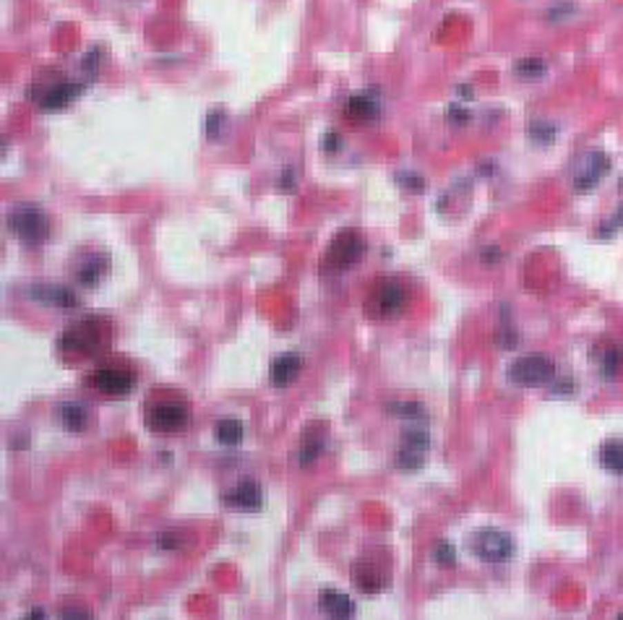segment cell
<instances>
[{"instance_id":"6da1fadb","label":"cell","mask_w":623,"mask_h":620,"mask_svg":"<svg viewBox=\"0 0 623 620\" xmlns=\"http://www.w3.org/2000/svg\"><path fill=\"white\" fill-rule=\"evenodd\" d=\"M110 339H112L110 321L99 316H86L73 321L71 326L60 334L58 347L66 357L83 360V357H97L99 352H105Z\"/></svg>"},{"instance_id":"7a4b0ae2","label":"cell","mask_w":623,"mask_h":620,"mask_svg":"<svg viewBox=\"0 0 623 620\" xmlns=\"http://www.w3.org/2000/svg\"><path fill=\"white\" fill-rule=\"evenodd\" d=\"M365 250H368V243H365L363 234L357 230H342L324 250L321 271L324 274H344L363 261Z\"/></svg>"},{"instance_id":"3957f363","label":"cell","mask_w":623,"mask_h":620,"mask_svg":"<svg viewBox=\"0 0 623 620\" xmlns=\"http://www.w3.org/2000/svg\"><path fill=\"white\" fill-rule=\"evenodd\" d=\"M6 224L13 237L21 240L24 246H39L50 237L48 211L37 203H16L6 217Z\"/></svg>"},{"instance_id":"277c9868","label":"cell","mask_w":623,"mask_h":620,"mask_svg":"<svg viewBox=\"0 0 623 620\" xmlns=\"http://www.w3.org/2000/svg\"><path fill=\"white\" fill-rule=\"evenodd\" d=\"M407 290L399 279H378L365 297V316L373 321H388L397 318L404 310Z\"/></svg>"},{"instance_id":"5b68a950","label":"cell","mask_w":623,"mask_h":620,"mask_svg":"<svg viewBox=\"0 0 623 620\" xmlns=\"http://www.w3.org/2000/svg\"><path fill=\"white\" fill-rule=\"evenodd\" d=\"M506 378L514 386H524V388L548 386L553 378H555V363H553L548 354H542V352H529V354L517 357L514 363L508 365Z\"/></svg>"},{"instance_id":"8992f818","label":"cell","mask_w":623,"mask_h":620,"mask_svg":"<svg viewBox=\"0 0 623 620\" xmlns=\"http://www.w3.org/2000/svg\"><path fill=\"white\" fill-rule=\"evenodd\" d=\"M190 422V407L186 401H175V399H170V401H157L149 407L146 412V425H149V430L154 433H177V430H183V428H188Z\"/></svg>"},{"instance_id":"52a82bcc","label":"cell","mask_w":623,"mask_h":620,"mask_svg":"<svg viewBox=\"0 0 623 620\" xmlns=\"http://www.w3.org/2000/svg\"><path fill=\"white\" fill-rule=\"evenodd\" d=\"M89 386L105 397H126L136 386V373L128 365H102L89 373Z\"/></svg>"},{"instance_id":"ba28073f","label":"cell","mask_w":623,"mask_h":620,"mask_svg":"<svg viewBox=\"0 0 623 620\" xmlns=\"http://www.w3.org/2000/svg\"><path fill=\"white\" fill-rule=\"evenodd\" d=\"M472 552L482 563L498 566V563H506L514 555V539H511V534L501 532V529H480L472 537Z\"/></svg>"},{"instance_id":"9c48e42d","label":"cell","mask_w":623,"mask_h":620,"mask_svg":"<svg viewBox=\"0 0 623 620\" xmlns=\"http://www.w3.org/2000/svg\"><path fill=\"white\" fill-rule=\"evenodd\" d=\"M222 503L233 511H261L264 506V492H261V485L256 480H240L235 482L230 490L222 492Z\"/></svg>"},{"instance_id":"30bf717a","label":"cell","mask_w":623,"mask_h":620,"mask_svg":"<svg viewBox=\"0 0 623 620\" xmlns=\"http://www.w3.org/2000/svg\"><path fill=\"white\" fill-rule=\"evenodd\" d=\"M353 584L363 592V594H378V592H384L388 584V576L386 571L378 566L376 561H357L353 566Z\"/></svg>"},{"instance_id":"8fae6325","label":"cell","mask_w":623,"mask_h":620,"mask_svg":"<svg viewBox=\"0 0 623 620\" xmlns=\"http://www.w3.org/2000/svg\"><path fill=\"white\" fill-rule=\"evenodd\" d=\"M611 170V159L605 157L602 152H589L582 164H579V170H576L574 175V188L579 193H584L589 188H595L600 183V177L605 175Z\"/></svg>"},{"instance_id":"7c38bea8","label":"cell","mask_w":623,"mask_h":620,"mask_svg":"<svg viewBox=\"0 0 623 620\" xmlns=\"http://www.w3.org/2000/svg\"><path fill=\"white\" fill-rule=\"evenodd\" d=\"M32 300L42 305H50V308H60V310H71V308H79V294L73 292L71 287L66 284H34L32 290Z\"/></svg>"},{"instance_id":"4fadbf2b","label":"cell","mask_w":623,"mask_h":620,"mask_svg":"<svg viewBox=\"0 0 623 620\" xmlns=\"http://www.w3.org/2000/svg\"><path fill=\"white\" fill-rule=\"evenodd\" d=\"M83 92V81H58L48 86L45 92L37 97V105L42 107V110H60V107H68Z\"/></svg>"},{"instance_id":"5bb4252c","label":"cell","mask_w":623,"mask_h":620,"mask_svg":"<svg viewBox=\"0 0 623 620\" xmlns=\"http://www.w3.org/2000/svg\"><path fill=\"white\" fill-rule=\"evenodd\" d=\"M107 271H110V256L107 253H89L76 263L73 277L81 287H97L107 277Z\"/></svg>"},{"instance_id":"9a60e30c","label":"cell","mask_w":623,"mask_h":620,"mask_svg":"<svg viewBox=\"0 0 623 620\" xmlns=\"http://www.w3.org/2000/svg\"><path fill=\"white\" fill-rule=\"evenodd\" d=\"M344 112L347 117H353V120H376L381 115V97L378 92L373 89H365V92H357L353 94L350 99H347V105H344Z\"/></svg>"},{"instance_id":"2e32d148","label":"cell","mask_w":623,"mask_h":620,"mask_svg":"<svg viewBox=\"0 0 623 620\" xmlns=\"http://www.w3.org/2000/svg\"><path fill=\"white\" fill-rule=\"evenodd\" d=\"M300 370H303V357L297 352H282L271 363V383L279 388L290 386V383L297 381Z\"/></svg>"},{"instance_id":"e0dca14e","label":"cell","mask_w":623,"mask_h":620,"mask_svg":"<svg viewBox=\"0 0 623 620\" xmlns=\"http://www.w3.org/2000/svg\"><path fill=\"white\" fill-rule=\"evenodd\" d=\"M318 608L324 615H329V618H339V620H347L355 615V602L344 592H337V589H321V594H318Z\"/></svg>"},{"instance_id":"ac0fdd59","label":"cell","mask_w":623,"mask_h":620,"mask_svg":"<svg viewBox=\"0 0 623 620\" xmlns=\"http://www.w3.org/2000/svg\"><path fill=\"white\" fill-rule=\"evenodd\" d=\"M58 417H60V425L68 433H83L89 428V420H92L89 407L81 404V401H63L58 407Z\"/></svg>"},{"instance_id":"d6986e66","label":"cell","mask_w":623,"mask_h":620,"mask_svg":"<svg viewBox=\"0 0 623 620\" xmlns=\"http://www.w3.org/2000/svg\"><path fill=\"white\" fill-rule=\"evenodd\" d=\"M246 435V428L237 417H222L214 425V438L222 446H237Z\"/></svg>"},{"instance_id":"ffe728a7","label":"cell","mask_w":623,"mask_h":620,"mask_svg":"<svg viewBox=\"0 0 623 620\" xmlns=\"http://www.w3.org/2000/svg\"><path fill=\"white\" fill-rule=\"evenodd\" d=\"M600 464L623 477V441H605L600 446Z\"/></svg>"},{"instance_id":"44dd1931","label":"cell","mask_w":623,"mask_h":620,"mask_svg":"<svg viewBox=\"0 0 623 620\" xmlns=\"http://www.w3.org/2000/svg\"><path fill=\"white\" fill-rule=\"evenodd\" d=\"M399 446L412 448V451H420V454H428V448H431V433L425 430L423 425L412 422L410 428H404V430H402V443Z\"/></svg>"},{"instance_id":"7402d4cb","label":"cell","mask_w":623,"mask_h":620,"mask_svg":"<svg viewBox=\"0 0 623 620\" xmlns=\"http://www.w3.org/2000/svg\"><path fill=\"white\" fill-rule=\"evenodd\" d=\"M386 412L407 422H425V407L420 401H386Z\"/></svg>"},{"instance_id":"603a6c76","label":"cell","mask_w":623,"mask_h":620,"mask_svg":"<svg viewBox=\"0 0 623 620\" xmlns=\"http://www.w3.org/2000/svg\"><path fill=\"white\" fill-rule=\"evenodd\" d=\"M529 139L535 141V143H540V146H548V143H553L555 141V133H558V128L553 126L551 120H532L529 123Z\"/></svg>"},{"instance_id":"cb8c5ba5","label":"cell","mask_w":623,"mask_h":620,"mask_svg":"<svg viewBox=\"0 0 623 620\" xmlns=\"http://www.w3.org/2000/svg\"><path fill=\"white\" fill-rule=\"evenodd\" d=\"M545 70H548V66H545L542 58H522L514 66V73L519 79H540Z\"/></svg>"},{"instance_id":"d4e9b609","label":"cell","mask_w":623,"mask_h":620,"mask_svg":"<svg viewBox=\"0 0 623 620\" xmlns=\"http://www.w3.org/2000/svg\"><path fill=\"white\" fill-rule=\"evenodd\" d=\"M321 451H324V435H310V438H306L303 446H300V464L310 467L321 457Z\"/></svg>"},{"instance_id":"484cf974","label":"cell","mask_w":623,"mask_h":620,"mask_svg":"<svg viewBox=\"0 0 623 620\" xmlns=\"http://www.w3.org/2000/svg\"><path fill=\"white\" fill-rule=\"evenodd\" d=\"M224 126H227V112H224L222 107H217V110H212L209 115L204 117V133H206L209 139H219Z\"/></svg>"},{"instance_id":"4316f807","label":"cell","mask_w":623,"mask_h":620,"mask_svg":"<svg viewBox=\"0 0 623 620\" xmlns=\"http://www.w3.org/2000/svg\"><path fill=\"white\" fill-rule=\"evenodd\" d=\"M394 464H397L399 469H407V472H412V469H420L425 464V454L399 446V451H397V457H394Z\"/></svg>"},{"instance_id":"83f0119b","label":"cell","mask_w":623,"mask_h":620,"mask_svg":"<svg viewBox=\"0 0 623 620\" xmlns=\"http://www.w3.org/2000/svg\"><path fill=\"white\" fill-rule=\"evenodd\" d=\"M394 180L399 183L404 190H410V193H423L425 190V177L417 175V172H412V170H399V172H394Z\"/></svg>"},{"instance_id":"f1b7e54d","label":"cell","mask_w":623,"mask_h":620,"mask_svg":"<svg viewBox=\"0 0 623 620\" xmlns=\"http://www.w3.org/2000/svg\"><path fill=\"white\" fill-rule=\"evenodd\" d=\"M623 368V352L621 350H608L605 352V357H602V375L613 381V378H618Z\"/></svg>"},{"instance_id":"f546056e","label":"cell","mask_w":623,"mask_h":620,"mask_svg":"<svg viewBox=\"0 0 623 620\" xmlns=\"http://www.w3.org/2000/svg\"><path fill=\"white\" fill-rule=\"evenodd\" d=\"M433 561L438 563V566H444V568H448V566H454V563H457V552H454V548L448 545L446 539L435 542V548H433Z\"/></svg>"},{"instance_id":"4dcf8cb0","label":"cell","mask_w":623,"mask_h":620,"mask_svg":"<svg viewBox=\"0 0 623 620\" xmlns=\"http://www.w3.org/2000/svg\"><path fill=\"white\" fill-rule=\"evenodd\" d=\"M621 224H623V206L615 214H613L611 219H605V222L600 224V230H597V237H602V240H608V237H613V234L621 230Z\"/></svg>"},{"instance_id":"1f68e13d","label":"cell","mask_w":623,"mask_h":620,"mask_svg":"<svg viewBox=\"0 0 623 620\" xmlns=\"http://www.w3.org/2000/svg\"><path fill=\"white\" fill-rule=\"evenodd\" d=\"M446 120L448 123H454V126H467V123L472 120V112L464 105L454 102V105L446 107Z\"/></svg>"},{"instance_id":"d6a6232c","label":"cell","mask_w":623,"mask_h":620,"mask_svg":"<svg viewBox=\"0 0 623 620\" xmlns=\"http://www.w3.org/2000/svg\"><path fill=\"white\" fill-rule=\"evenodd\" d=\"M495 344H498L501 350H514V347L519 344V334L514 331V328L501 326L498 328V334H495Z\"/></svg>"},{"instance_id":"836d02e7","label":"cell","mask_w":623,"mask_h":620,"mask_svg":"<svg viewBox=\"0 0 623 620\" xmlns=\"http://www.w3.org/2000/svg\"><path fill=\"white\" fill-rule=\"evenodd\" d=\"M157 548H162V550H177V548H183V537L177 534V532H162V534H157Z\"/></svg>"},{"instance_id":"e575fe53","label":"cell","mask_w":623,"mask_h":620,"mask_svg":"<svg viewBox=\"0 0 623 620\" xmlns=\"http://www.w3.org/2000/svg\"><path fill=\"white\" fill-rule=\"evenodd\" d=\"M321 149L324 152H339L342 149V136L337 130H326L324 136H321Z\"/></svg>"},{"instance_id":"d590c367","label":"cell","mask_w":623,"mask_h":620,"mask_svg":"<svg viewBox=\"0 0 623 620\" xmlns=\"http://www.w3.org/2000/svg\"><path fill=\"white\" fill-rule=\"evenodd\" d=\"M480 258L485 261V263H498V261L504 258V253H501V248H498V246H485V248H482Z\"/></svg>"},{"instance_id":"8d00e7d4","label":"cell","mask_w":623,"mask_h":620,"mask_svg":"<svg viewBox=\"0 0 623 620\" xmlns=\"http://www.w3.org/2000/svg\"><path fill=\"white\" fill-rule=\"evenodd\" d=\"M279 188H282V190H295V167H284L282 170Z\"/></svg>"},{"instance_id":"74e56055","label":"cell","mask_w":623,"mask_h":620,"mask_svg":"<svg viewBox=\"0 0 623 620\" xmlns=\"http://www.w3.org/2000/svg\"><path fill=\"white\" fill-rule=\"evenodd\" d=\"M551 391L553 394H561V397H564V394H571V391H574V383H571V381H555V378H553Z\"/></svg>"},{"instance_id":"f35d334b","label":"cell","mask_w":623,"mask_h":620,"mask_svg":"<svg viewBox=\"0 0 623 620\" xmlns=\"http://www.w3.org/2000/svg\"><path fill=\"white\" fill-rule=\"evenodd\" d=\"M459 94H462L464 99H472V97H475V92L470 89V83H459Z\"/></svg>"},{"instance_id":"ab89813d","label":"cell","mask_w":623,"mask_h":620,"mask_svg":"<svg viewBox=\"0 0 623 620\" xmlns=\"http://www.w3.org/2000/svg\"><path fill=\"white\" fill-rule=\"evenodd\" d=\"M29 618H45V610H32Z\"/></svg>"},{"instance_id":"60d3db41","label":"cell","mask_w":623,"mask_h":620,"mask_svg":"<svg viewBox=\"0 0 623 620\" xmlns=\"http://www.w3.org/2000/svg\"><path fill=\"white\" fill-rule=\"evenodd\" d=\"M618 188H621V190H623V177H621V180H618Z\"/></svg>"}]
</instances>
